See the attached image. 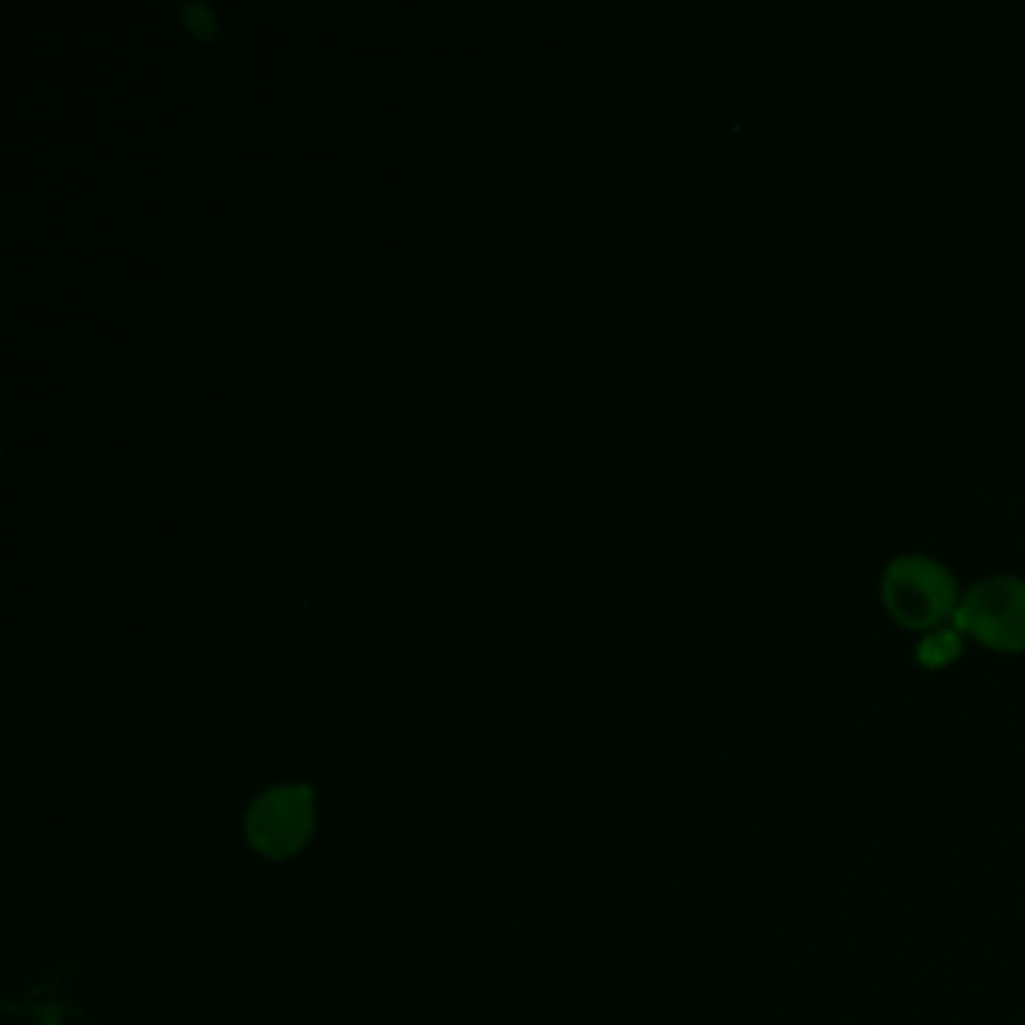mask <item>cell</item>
I'll return each mask as SVG.
<instances>
[{
    "mask_svg": "<svg viewBox=\"0 0 1025 1025\" xmlns=\"http://www.w3.org/2000/svg\"><path fill=\"white\" fill-rule=\"evenodd\" d=\"M953 629L972 635L986 650H1025V580L1016 575H990L965 592Z\"/></svg>",
    "mask_w": 1025,
    "mask_h": 1025,
    "instance_id": "obj_2",
    "label": "cell"
},
{
    "mask_svg": "<svg viewBox=\"0 0 1025 1025\" xmlns=\"http://www.w3.org/2000/svg\"><path fill=\"white\" fill-rule=\"evenodd\" d=\"M313 800L316 794L311 785H283L265 791L247 812L250 845L265 857L298 854L316 824Z\"/></svg>",
    "mask_w": 1025,
    "mask_h": 1025,
    "instance_id": "obj_3",
    "label": "cell"
},
{
    "mask_svg": "<svg viewBox=\"0 0 1025 1025\" xmlns=\"http://www.w3.org/2000/svg\"><path fill=\"white\" fill-rule=\"evenodd\" d=\"M917 662L923 668H944L953 664L963 656V632L953 629V626H942V629H932L923 635V641L917 643Z\"/></svg>",
    "mask_w": 1025,
    "mask_h": 1025,
    "instance_id": "obj_4",
    "label": "cell"
},
{
    "mask_svg": "<svg viewBox=\"0 0 1025 1025\" xmlns=\"http://www.w3.org/2000/svg\"><path fill=\"white\" fill-rule=\"evenodd\" d=\"M881 599L891 617L905 629L932 632L947 617L953 620L960 596L951 569L926 554H902L881 575Z\"/></svg>",
    "mask_w": 1025,
    "mask_h": 1025,
    "instance_id": "obj_1",
    "label": "cell"
}]
</instances>
